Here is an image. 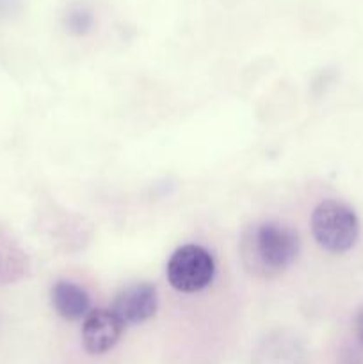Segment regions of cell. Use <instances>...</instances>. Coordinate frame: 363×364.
Here are the masks:
<instances>
[{
  "label": "cell",
  "mask_w": 363,
  "mask_h": 364,
  "mask_svg": "<svg viewBox=\"0 0 363 364\" xmlns=\"http://www.w3.org/2000/svg\"><path fill=\"white\" fill-rule=\"evenodd\" d=\"M312 233L324 251L342 255L354 247L359 235V220L349 205L338 199H326L313 210Z\"/></svg>",
  "instance_id": "cell-1"
},
{
  "label": "cell",
  "mask_w": 363,
  "mask_h": 364,
  "mask_svg": "<svg viewBox=\"0 0 363 364\" xmlns=\"http://www.w3.org/2000/svg\"><path fill=\"white\" fill-rule=\"evenodd\" d=\"M253 267L263 272H281L294 263L299 252V238L292 228L280 223H262L248 240Z\"/></svg>",
  "instance_id": "cell-2"
},
{
  "label": "cell",
  "mask_w": 363,
  "mask_h": 364,
  "mask_svg": "<svg viewBox=\"0 0 363 364\" xmlns=\"http://www.w3.org/2000/svg\"><path fill=\"white\" fill-rule=\"evenodd\" d=\"M167 281L184 294H194L209 287L216 274L214 258L201 245H182L167 262Z\"/></svg>",
  "instance_id": "cell-3"
},
{
  "label": "cell",
  "mask_w": 363,
  "mask_h": 364,
  "mask_svg": "<svg viewBox=\"0 0 363 364\" xmlns=\"http://www.w3.org/2000/svg\"><path fill=\"white\" fill-rule=\"evenodd\" d=\"M123 331L125 323L112 309H93L88 313L82 326V345L85 352L93 355L105 354L116 347Z\"/></svg>",
  "instance_id": "cell-4"
},
{
  "label": "cell",
  "mask_w": 363,
  "mask_h": 364,
  "mask_svg": "<svg viewBox=\"0 0 363 364\" xmlns=\"http://www.w3.org/2000/svg\"><path fill=\"white\" fill-rule=\"evenodd\" d=\"M112 309L125 326H139L157 313V290L149 283H135L114 297Z\"/></svg>",
  "instance_id": "cell-5"
},
{
  "label": "cell",
  "mask_w": 363,
  "mask_h": 364,
  "mask_svg": "<svg viewBox=\"0 0 363 364\" xmlns=\"http://www.w3.org/2000/svg\"><path fill=\"white\" fill-rule=\"evenodd\" d=\"M52 306L57 315L63 316L64 320L75 322L88 316L91 301H89L88 291L82 287L68 283V281H59L52 288Z\"/></svg>",
  "instance_id": "cell-6"
},
{
  "label": "cell",
  "mask_w": 363,
  "mask_h": 364,
  "mask_svg": "<svg viewBox=\"0 0 363 364\" xmlns=\"http://www.w3.org/2000/svg\"><path fill=\"white\" fill-rule=\"evenodd\" d=\"M352 333H354V338L359 347L363 348V308L356 313L354 320H352Z\"/></svg>",
  "instance_id": "cell-7"
}]
</instances>
